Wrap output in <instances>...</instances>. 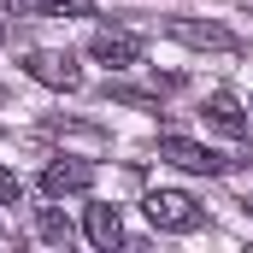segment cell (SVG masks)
Masks as SVG:
<instances>
[{"label":"cell","instance_id":"obj_1","mask_svg":"<svg viewBox=\"0 0 253 253\" xmlns=\"http://www.w3.org/2000/svg\"><path fill=\"white\" fill-rule=\"evenodd\" d=\"M141 212L153 218V230H171V236H189V230L206 224V212L194 206L189 194H177V189H153L147 200H141Z\"/></svg>","mask_w":253,"mask_h":253},{"label":"cell","instance_id":"obj_2","mask_svg":"<svg viewBox=\"0 0 253 253\" xmlns=\"http://www.w3.org/2000/svg\"><path fill=\"white\" fill-rule=\"evenodd\" d=\"M159 159H165V165H183V171H194V177H218V171H230L224 153L200 147V141H189V135H159Z\"/></svg>","mask_w":253,"mask_h":253},{"label":"cell","instance_id":"obj_3","mask_svg":"<svg viewBox=\"0 0 253 253\" xmlns=\"http://www.w3.org/2000/svg\"><path fill=\"white\" fill-rule=\"evenodd\" d=\"M24 71L36 77V83H47V88H83V71H77V59L71 53H59V47H36V53H24Z\"/></svg>","mask_w":253,"mask_h":253},{"label":"cell","instance_id":"obj_4","mask_svg":"<svg viewBox=\"0 0 253 253\" xmlns=\"http://www.w3.org/2000/svg\"><path fill=\"white\" fill-rule=\"evenodd\" d=\"M88 59L106 65V71H129V65H141V42L129 30H94L88 36Z\"/></svg>","mask_w":253,"mask_h":253},{"label":"cell","instance_id":"obj_5","mask_svg":"<svg viewBox=\"0 0 253 253\" xmlns=\"http://www.w3.org/2000/svg\"><path fill=\"white\" fill-rule=\"evenodd\" d=\"M42 189L53 194V200H59V194H83V189H94V165H88V159H53V165L42 171Z\"/></svg>","mask_w":253,"mask_h":253},{"label":"cell","instance_id":"obj_6","mask_svg":"<svg viewBox=\"0 0 253 253\" xmlns=\"http://www.w3.org/2000/svg\"><path fill=\"white\" fill-rule=\"evenodd\" d=\"M88 242H94V248H118V242H124L118 206H88Z\"/></svg>","mask_w":253,"mask_h":253},{"label":"cell","instance_id":"obj_7","mask_svg":"<svg viewBox=\"0 0 253 253\" xmlns=\"http://www.w3.org/2000/svg\"><path fill=\"white\" fill-rule=\"evenodd\" d=\"M171 36L189 42V47H230V30H218V24H183V18H171Z\"/></svg>","mask_w":253,"mask_h":253},{"label":"cell","instance_id":"obj_8","mask_svg":"<svg viewBox=\"0 0 253 253\" xmlns=\"http://www.w3.org/2000/svg\"><path fill=\"white\" fill-rule=\"evenodd\" d=\"M206 118H212L218 129H230V135H242V124H248V118H242V100H236V94H224V88L206 100Z\"/></svg>","mask_w":253,"mask_h":253},{"label":"cell","instance_id":"obj_9","mask_svg":"<svg viewBox=\"0 0 253 253\" xmlns=\"http://www.w3.org/2000/svg\"><path fill=\"white\" fill-rule=\"evenodd\" d=\"M36 230H42L47 242H71V218H65L59 206H42V212H36Z\"/></svg>","mask_w":253,"mask_h":253},{"label":"cell","instance_id":"obj_10","mask_svg":"<svg viewBox=\"0 0 253 253\" xmlns=\"http://www.w3.org/2000/svg\"><path fill=\"white\" fill-rule=\"evenodd\" d=\"M24 6H36V12H88L94 0H24Z\"/></svg>","mask_w":253,"mask_h":253},{"label":"cell","instance_id":"obj_11","mask_svg":"<svg viewBox=\"0 0 253 253\" xmlns=\"http://www.w3.org/2000/svg\"><path fill=\"white\" fill-rule=\"evenodd\" d=\"M18 200H24V183H18V177L0 165V206H18Z\"/></svg>","mask_w":253,"mask_h":253},{"label":"cell","instance_id":"obj_12","mask_svg":"<svg viewBox=\"0 0 253 253\" xmlns=\"http://www.w3.org/2000/svg\"><path fill=\"white\" fill-rule=\"evenodd\" d=\"M248 212H253V200H248Z\"/></svg>","mask_w":253,"mask_h":253},{"label":"cell","instance_id":"obj_13","mask_svg":"<svg viewBox=\"0 0 253 253\" xmlns=\"http://www.w3.org/2000/svg\"><path fill=\"white\" fill-rule=\"evenodd\" d=\"M0 36H6V30H0Z\"/></svg>","mask_w":253,"mask_h":253}]
</instances>
